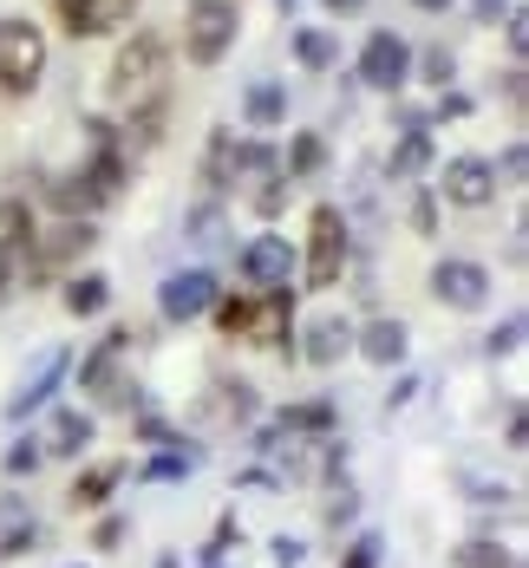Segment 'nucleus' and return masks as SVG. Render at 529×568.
<instances>
[{"instance_id":"nucleus-12","label":"nucleus","mask_w":529,"mask_h":568,"mask_svg":"<svg viewBox=\"0 0 529 568\" xmlns=\"http://www.w3.org/2000/svg\"><path fill=\"white\" fill-rule=\"evenodd\" d=\"M294 268H301V262H294V248L282 235H255V242L242 248V282L262 287V294H268V287H294Z\"/></svg>"},{"instance_id":"nucleus-10","label":"nucleus","mask_w":529,"mask_h":568,"mask_svg":"<svg viewBox=\"0 0 529 568\" xmlns=\"http://www.w3.org/2000/svg\"><path fill=\"white\" fill-rule=\"evenodd\" d=\"M411 79V47L399 33H373L366 47H359V85H373V92H406Z\"/></svg>"},{"instance_id":"nucleus-13","label":"nucleus","mask_w":529,"mask_h":568,"mask_svg":"<svg viewBox=\"0 0 529 568\" xmlns=\"http://www.w3.org/2000/svg\"><path fill=\"white\" fill-rule=\"evenodd\" d=\"M27 242H33V210L20 196H0V301L20 282V262H27Z\"/></svg>"},{"instance_id":"nucleus-25","label":"nucleus","mask_w":529,"mask_h":568,"mask_svg":"<svg viewBox=\"0 0 529 568\" xmlns=\"http://www.w3.org/2000/svg\"><path fill=\"white\" fill-rule=\"evenodd\" d=\"M235 138L230 131H216V138H210V158H203V183H210V190H230L235 183Z\"/></svg>"},{"instance_id":"nucleus-47","label":"nucleus","mask_w":529,"mask_h":568,"mask_svg":"<svg viewBox=\"0 0 529 568\" xmlns=\"http://www.w3.org/2000/svg\"><path fill=\"white\" fill-rule=\"evenodd\" d=\"M411 7H425V13H445V7H451V0H411Z\"/></svg>"},{"instance_id":"nucleus-2","label":"nucleus","mask_w":529,"mask_h":568,"mask_svg":"<svg viewBox=\"0 0 529 568\" xmlns=\"http://www.w3.org/2000/svg\"><path fill=\"white\" fill-rule=\"evenodd\" d=\"M124 176H131V158L118 144H92V158L79 171L47 183V203H53L59 216H92V210H105V203L124 196Z\"/></svg>"},{"instance_id":"nucleus-40","label":"nucleus","mask_w":529,"mask_h":568,"mask_svg":"<svg viewBox=\"0 0 529 568\" xmlns=\"http://www.w3.org/2000/svg\"><path fill=\"white\" fill-rule=\"evenodd\" d=\"M124 529H131L124 516H105V523H99V536H92V549H118V542H124Z\"/></svg>"},{"instance_id":"nucleus-46","label":"nucleus","mask_w":529,"mask_h":568,"mask_svg":"<svg viewBox=\"0 0 529 568\" xmlns=\"http://www.w3.org/2000/svg\"><path fill=\"white\" fill-rule=\"evenodd\" d=\"M366 0H327V13H359Z\"/></svg>"},{"instance_id":"nucleus-29","label":"nucleus","mask_w":529,"mask_h":568,"mask_svg":"<svg viewBox=\"0 0 529 568\" xmlns=\"http://www.w3.org/2000/svg\"><path fill=\"white\" fill-rule=\"evenodd\" d=\"M33 536H40V529H33L27 516L7 510V523H0V556H7V562H13V556H33Z\"/></svg>"},{"instance_id":"nucleus-21","label":"nucleus","mask_w":529,"mask_h":568,"mask_svg":"<svg viewBox=\"0 0 529 568\" xmlns=\"http://www.w3.org/2000/svg\"><path fill=\"white\" fill-rule=\"evenodd\" d=\"M118 477H124V464H85V470L72 477L65 504H72V510H99V504H105V497L118 490Z\"/></svg>"},{"instance_id":"nucleus-31","label":"nucleus","mask_w":529,"mask_h":568,"mask_svg":"<svg viewBox=\"0 0 529 568\" xmlns=\"http://www.w3.org/2000/svg\"><path fill=\"white\" fill-rule=\"evenodd\" d=\"M458 568H517V562H510V549H503V542H484V536H477V542L458 549Z\"/></svg>"},{"instance_id":"nucleus-27","label":"nucleus","mask_w":529,"mask_h":568,"mask_svg":"<svg viewBox=\"0 0 529 568\" xmlns=\"http://www.w3.org/2000/svg\"><path fill=\"white\" fill-rule=\"evenodd\" d=\"M321 164H327V144H321L314 131H301L288 144V164H282V171H288V183H301V176H314Z\"/></svg>"},{"instance_id":"nucleus-17","label":"nucleus","mask_w":529,"mask_h":568,"mask_svg":"<svg viewBox=\"0 0 529 568\" xmlns=\"http://www.w3.org/2000/svg\"><path fill=\"white\" fill-rule=\"evenodd\" d=\"M72 373V353H47L40 359V373L33 379H20V393L7 398V418H27V412H40V405H53V393H59V379Z\"/></svg>"},{"instance_id":"nucleus-16","label":"nucleus","mask_w":529,"mask_h":568,"mask_svg":"<svg viewBox=\"0 0 529 568\" xmlns=\"http://www.w3.org/2000/svg\"><path fill=\"white\" fill-rule=\"evenodd\" d=\"M124 346H131V327H112V334H105V341L92 346V353H85V359H79V393H112L118 386V359H124Z\"/></svg>"},{"instance_id":"nucleus-18","label":"nucleus","mask_w":529,"mask_h":568,"mask_svg":"<svg viewBox=\"0 0 529 568\" xmlns=\"http://www.w3.org/2000/svg\"><path fill=\"white\" fill-rule=\"evenodd\" d=\"M85 445H92V412H72V405H59L53 418H47L40 457H79Z\"/></svg>"},{"instance_id":"nucleus-32","label":"nucleus","mask_w":529,"mask_h":568,"mask_svg":"<svg viewBox=\"0 0 529 568\" xmlns=\"http://www.w3.org/2000/svg\"><path fill=\"white\" fill-rule=\"evenodd\" d=\"M523 334H529V321L523 314H510V321H503V327H490V359H497V353H503V359H510V353H523Z\"/></svg>"},{"instance_id":"nucleus-22","label":"nucleus","mask_w":529,"mask_h":568,"mask_svg":"<svg viewBox=\"0 0 529 568\" xmlns=\"http://www.w3.org/2000/svg\"><path fill=\"white\" fill-rule=\"evenodd\" d=\"M282 112H288V99H282V85H275V79H255V85L242 92V118H248L255 131H275Z\"/></svg>"},{"instance_id":"nucleus-8","label":"nucleus","mask_w":529,"mask_h":568,"mask_svg":"<svg viewBox=\"0 0 529 568\" xmlns=\"http://www.w3.org/2000/svg\"><path fill=\"white\" fill-rule=\"evenodd\" d=\"M216 275L210 268H176V275H164V287H157V314L171 321V327H190V321H203L210 307H216Z\"/></svg>"},{"instance_id":"nucleus-11","label":"nucleus","mask_w":529,"mask_h":568,"mask_svg":"<svg viewBox=\"0 0 529 568\" xmlns=\"http://www.w3.org/2000/svg\"><path fill=\"white\" fill-rule=\"evenodd\" d=\"M438 196L458 203V210H484V203L497 196V164H490V158H445Z\"/></svg>"},{"instance_id":"nucleus-9","label":"nucleus","mask_w":529,"mask_h":568,"mask_svg":"<svg viewBox=\"0 0 529 568\" xmlns=\"http://www.w3.org/2000/svg\"><path fill=\"white\" fill-rule=\"evenodd\" d=\"M490 268L484 262H465V255H445L438 268H431V294L445 301V307H458V314H477L484 301H490Z\"/></svg>"},{"instance_id":"nucleus-23","label":"nucleus","mask_w":529,"mask_h":568,"mask_svg":"<svg viewBox=\"0 0 529 568\" xmlns=\"http://www.w3.org/2000/svg\"><path fill=\"white\" fill-rule=\"evenodd\" d=\"M275 432H307V438H334V405H327V398H307V405H282Z\"/></svg>"},{"instance_id":"nucleus-28","label":"nucleus","mask_w":529,"mask_h":568,"mask_svg":"<svg viewBox=\"0 0 529 568\" xmlns=\"http://www.w3.org/2000/svg\"><path fill=\"white\" fill-rule=\"evenodd\" d=\"M216 412L235 418V425L255 418V386H248V379H223V386H216Z\"/></svg>"},{"instance_id":"nucleus-30","label":"nucleus","mask_w":529,"mask_h":568,"mask_svg":"<svg viewBox=\"0 0 529 568\" xmlns=\"http://www.w3.org/2000/svg\"><path fill=\"white\" fill-rule=\"evenodd\" d=\"M288 171H282V164H275V171H262V190H255V210H262V216H282V203H288Z\"/></svg>"},{"instance_id":"nucleus-34","label":"nucleus","mask_w":529,"mask_h":568,"mask_svg":"<svg viewBox=\"0 0 529 568\" xmlns=\"http://www.w3.org/2000/svg\"><path fill=\"white\" fill-rule=\"evenodd\" d=\"M47 457H40V438H20L13 452H7V477H33Z\"/></svg>"},{"instance_id":"nucleus-37","label":"nucleus","mask_w":529,"mask_h":568,"mask_svg":"<svg viewBox=\"0 0 529 568\" xmlns=\"http://www.w3.org/2000/svg\"><path fill=\"white\" fill-rule=\"evenodd\" d=\"M216 235H223V210H216V203H203V210L190 216V242H216Z\"/></svg>"},{"instance_id":"nucleus-19","label":"nucleus","mask_w":529,"mask_h":568,"mask_svg":"<svg viewBox=\"0 0 529 568\" xmlns=\"http://www.w3.org/2000/svg\"><path fill=\"white\" fill-rule=\"evenodd\" d=\"M340 353H353V327L340 314H321V321L301 334V359H307V366H334Z\"/></svg>"},{"instance_id":"nucleus-4","label":"nucleus","mask_w":529,"mask_h":568,"mask_svg":"<svg viewBox=\"0 0 529 568\" xmlns=\"http://www.w3.org/2000/svg\"><path fill=\"white\" fill-rule=\"evenodd\" d=\"M40 79H47V27L27 13H7L0 20V92L27 99Z\"/></svg>"},{"instance_id":"nucleus-1","label":"nucleus","mask_w":529,"mask_h":568,"mask_svg":"<svg viewBox=\"0 0 529 568\" xmlns=\"http://www.w3.org/2000/svg\"><path fill=\"white\" fill-rule=\"evenodd\" d=\"M171 72V40L157 27H138L124 47H118L112 72H105V99L118 112H138V105H164V79Z\"/></svg>"},{"instance_id":"nucleus-42","label":"nucleus","mask_w":529,"mask_h":568,"mask_svg":"<svg viewBox=\"0 0 529 568\" xmlns=\"http://www.w3.org/2000/svg\"><path fill=\"white\" fill-rule=\"evenodd\" d=\"M353 510H359V497H353V490H340V497L327 504V523H353Z\"/></svg>"},{"instance_id":"nucleus-7","label":"nucleus","mask_w":529,"mask_h":568,"mask_svg":"<svg viewBox=\"0 0 529 568\" xmlns=\"http://www.w3.org/2000/svg\"><path fill=\"white\" fill-rule=\"evenodd\" d=\"M235 341H248V346H275V353H288L294 341V287H255L248 294V314H242V334Z\"/></svg>"},{"instance_id":"nucleus-36","label":"nucleus","mask_w":529,"mask_h":568,"mask_svg":"<svg viewBox=\"0 0 529 568\" xmlns=\"http://www.w3.org/2000/svg\"><path fill=\"white\" fill-rule=\"evenodd\" d=\"M411 229H418V235H438V196H431V190L411 196Z\"/></svg>"},{"instance_id":"nucleus-38","label":"nucleus","mask_w":529,"mask_h":568,"mask_svg":"<svg viewBox=\"0 0 529 568\" xmlns=\"http://www.w3.org/2000/svg\"><path fill=\"white\" fill-rule=\"evenodd\" d=\"M503 40H510V53H517V65H523V47H529V13L523 7L503 13Z\"/></svg>"},{"instance_id":"nucleus-3","label":"nucleus","mask_w":529,"mask_h":568,"mask_svg":"<svg viewBox=\"0 0 529 568\" xmlns=\"http://www.w3.org/2000/svg\"><path fill=\"white\" fill-rule=\"evenodd\" d=\"M92 248H99V229H92V216H65V223H53L47 235L33 229L20 275H27V282H59V275H72Z\"/></svg>"},{"instance_id":"nucleus-15","label":"nucleus","mask_w":529,"mask_h":568,"mask_svg":"<svg viewBox=\"0 0 529 568\" xmlns=\"http://www.w3.org/2000/svg\"><path fill=\"white\" fill-rule=\"evenodd\" d=\"M406 321H393V314H379V321H366V327H353V353L359 359H373V366H399L406 359Z\"/></svg>"},{"instance_id":"nucleus-33","label":"nucleus","mask_w":529,"mask_h":568,"mask_svg":"<svg viewBox=\"0 0 529 568\" xmlns=\"http://www.w3.org/2000/svg\"><path fill=\"white\" fill-rule=\"evenodd\" d=\"M379 549H386V542H379L373 529H359L347 542V556H340V568H379Z\"/></svg>"},{"instance_id":"nucleus-43","label":"nucleus","mask_w":529,"mask_h":568,"mask_svg":"<svg viewBox=\"0 0 529 568\" xmlns=\"http://www.w3.org/2000/svg\"><path fill=\"white\" fill-rule=\"evenodd\" d=\"M523 164H529L523 144H510V151H503V176H510V183H523Z\"/></svg>"},{"instance_id":"nucleus-6","label":"nucleus","mask_w":529,"mask_h":568,"mask_svg":"<svg viewBox=\"0 0 529 568\" xmlns=\"http://www.w3.org/2000/svg\"><path fill=\"white\" fill-rule=\"evenodd\" d=\"M353 262V242H347V216L334 210V203H321L314 216H307V287L314 294H327V287H340V275H347Z\"/></svg>"},{"instance_id":"nucleus-5","label":"nucleus","mask_w":529,"mask_h":568,"mask_svg":"<svg viewBox=\"0 0 529 568\" xmlns=\"http://www.w3.org/2000/svg\"><path fill=\"white\" fill-rule=\"evenodd\" d=\"M235 33H242V7L235 0H190V13H183V59L190 65H223Z\"/></svg>"},{"instance_id":"nucleus-44","label":"nucleus","mask_w":529,"mask_h":568,"mask_svg":"<svg viewBox=\"0 0 529 568\" xmlns=\"http://www.w3.org/2000/svg\"><path fill=\"white\" fill-rule=\"evenodd\" d=\"M138 438H144V445H171V425H157V418H144V425H138Z\"/></svg>"},{"instance_id":"nucleus-14","label":"nucleus","mask_w":529,"mask_h":568,"mask_svg":"<svg viewBox=\"0 0 529 568\" xmlns=\"http://www.w3.org/2000/svg\"><path fill=\"white\" fill-rule=\"evenodd\" d=\"M131 13H138V0H59V20L72 40H99V33L124 27Z\"/></svg>"},{"instance_id":"nucleus-24","label":"nucleus","mask_w":529,"mask_h":568,"mask_svg":"<svg viewBox=\"0 0 529 568\" xmlns=\"http://www.w3.org/2000/svg\"><path fill=\"white\" fill-rule=\"evenodd\" d=\"M418 171H431V131L411 118L406 124V138L393 144V176H418Z\"/></svg>"},{"instance_id":"nucleus-20","label":"nucleus","mask_w":529,"mask_h":568,"mask_svg":"<svg viewBox=\"0 0 529 568\" xmlns=\"http://www.w3.org/2000/svg\"><path fill=\"white\" fill-rule=\"evenodd\" d=\"M59 301H65V314H72V321H92V314H105V307H112V282H105L99 268L65 275V294H59Z\"/></svg>"},{"instance_id":"nucleus-26","label":"nucleus","mask_w":529,"mask_h":568,"mask_svg":"<svg viewBox=\"0 0 529 568\" xmlns=\"http://www.w3.org/2000/svg\"><path fill=\"white\" fill-rule=\"evenodd\" d=\"M294 59H301L307 72H327V65H334V33H321V27H294Z\"/></svg>"},{"instance_id":"nucleus-45","label":"nucleus","mask_w":529,"mask_h":568,"mask_svg":"<svg viewBox=\"0 0 529 568\" xmlns=\"http://www.w3.org/2000/svg\"><path fill=\"white\" fill-rule=\"evenodd\" d=\"M470 13H477V20H484V27H490V20H497V13H510V0H470Z\"/></svg>"},{"instance_id":"nucleus-35","label":"nucleus","mask_w":529,"mask_h":568,"mask_svg":"<svg viewBox=\"0 0 529 568\" xmlns=\"http://www.w3.org/2000/svg\"><path fill=\"white\" fill-rule=\"evenodd\" d=\"M190 464H196L190 452H164V457H151V464H144V477H151V484H171V477H183Z\"/></svg>"},{"instance_id":"nucleus-39","label":"nucleus","mask_w":529,"mask_h":568,"mask_svg":"<svg viewBox=\"0 0 529 568\" xmlns=\"http://www.w3.org/2000/svg\"><path fill=\"white\" fill-rule=\"evenodd\" d=\"M418 65H425V79H431L438 92H445V85H451V72H458V65H451V53H445V47H431V53L418 59Z\"/></svg>"},{"instance_id":"nucleus-41","label":"nucleus","mask_w":529,"mask_h":568,"mask_svg":"<svg viewBox=\"0 0 529 568\" xmlns=\"http://www.w3.org/2000/svg\"><path fill=\"white\" fill-rule=\"evenodd\" d=\"M268 556H275L282 568H301V556H307V549H301L294 536H275V542H268Z\"/></svg>"}]
</instances>
